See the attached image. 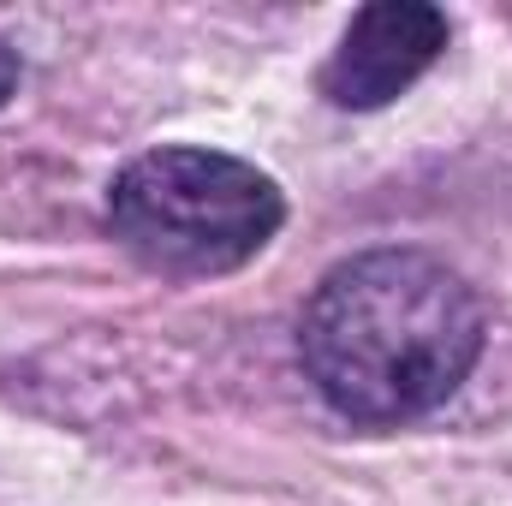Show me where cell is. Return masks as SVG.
Wrapping results in <instances>:
<instances>
[{"mask_svg": "<svg viewBox=\"0 0 512 506\" xmlns=\"http://www.w3.org/2000/svg\"><path fill=\"white\" fill-rule=\"evenodd\" d=\"M483 334V298L459 268L429 251H364L316 286L298 352L340 417L411 423L459 393Z\"/></svg>", "mask_w": 512, "mask_h": 506, "instance_id": "1", "label": "cell"}, {"mask_svg": "<svg viewBox=\"0 0 512 506\" xmlns=\"http://www.w3.org/2000/svg\"><path fill=\"white\" fill-rule=\"evenodd\" d=\"M114 239L143 268L209 280L245 268L286 221V197L268 173L221 149H149L108 191Z\"/></svg>", "mask_w": 512, "mask_h": 506, "instance_id": "2", "label": "cell"}, {"mask_svg": "<svg viewBox=\"0 0 512 506\" xmlns=\"http://www.w3.org/2000/svg\"><path fill=\"white\" fill-rule=\"evenodd\" d=\"M447 48V12L429 6V0H376L364 6L328 72H322V90L334 108H352V114H370V108H387L393 96H405Z\"/></svg>", "mask_w": 512, "mask_h": 506, "instance_id": "3", "label": "cell"}, {"mask_svg": "<svg viewBox=\"0 0 512 506\" xmlns=\"http://www.w3.org/2000/svg\"><path fill=\"white\" fill-rule=\"evenodd\" d=\"M12 90H18V54L0 42V108H6V96H12Z\"/></svg>", "mask_w": 512, "mask_h": 506, "instance_id": "4", "label": "cell"}]
</instances>
